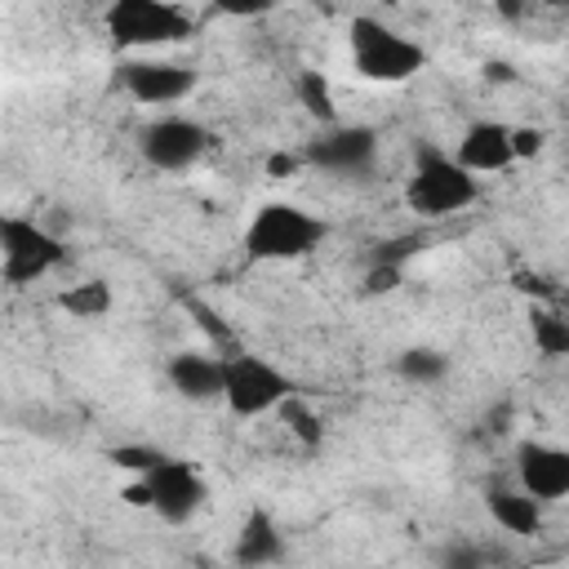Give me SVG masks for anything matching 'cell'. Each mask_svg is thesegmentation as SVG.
I'll list each match as a JSON object with an SVG mask.
<instances>
[{
    "label": "cell",
    "instance_id": "obj_1",
    "mask_svg": "<svg viewBox=\"0 0 569 569\" xmlns=\"http://www.w3.org/2000/svg\"><path fill=\"white\" fill-rule=\"evenodd\" d=\"M329 240V222L293 200H267L244 227V253L253 262H298Z\"/></svg>",
    "mask_w": 569,
    "mask_h": 569
},
{
    "label": "cell",
    "instance_id": "obj_2",
    "mask_svg": "<svg viewBox=\"0 0 569 569\" xmlns=\"http://www.w3.org/2000/svg\"><path fill=\"white\" fill-rule=\"evenodd\" d=\"M347 44H351L356 76L369 80V84H405V80H413L427 67V49L413 36L387 27L373 13H356L351 18Z\"/></svg>",
    "mask_w": 569,
    "mask_h": 569
},
{
    "label": "cell",
    "instance_id": "obj_3",
    "mask_svg": "<svg viewBox=\"0 0 569 569\" xmlns=\"http://www.w3.org/2000/svg\"><path fill=\"white\" fill-rule=\"evenodd\" d=\"M480 200V178H471L449 151L418 147L413 169L405 178V204L418 218H453Z\"/></svg>",
    "mask_w": 569,
    "mask_h": 569
},
{
    "label": "cell",
    "instance_id": "obj_4",
    "mask_svg": "<svg viewBox=\"0 0 569 569\" xmlns=\"http://www.w3.org/2000/svg\"><path fill=\"white\" fill-rule=\"evenodd\" d=\"M293 396V378L253 351L222 356V405L231 418H262Z\"/></svg>",
    "mask_w": 569,
    "mask_h": 569
},
{
    "label": "cell",
    "instance_id": "obj_5",
    "mask_svg": "<svg viewBox=\"0 0 569 569\" xmlns=\"http://www.w3.org/2000/svg\"><path fill=\"white\" fill-rule=\"evenodd\" d=\"M102 27L120 53L133 49H156V44H178L191 36V13L169 4V0H116L102 13Z\"/></svg>",
    "mask_w": 569,
    "mask_h": 569
},
{
    "label": "cell",
    "instance_id": "obj_6",
    "mask_svg": "<svg viewBox=\"0 0 569 569\" xmlns=\"http://www.w3.org/2000/svg\"><path fill=\"white\" fill-rule=\"evenodd\" d=\"M67 262V244L27 213H0V276L4 284H36Z\"/></svg>",
    "mask_w": 569,
    "mask_h": 569
},
{
    "label": "cell",
    "instance_id": "obj_7",
    "mask_svg": "<svg viewBox=\"0 0 569 569\" xmlns=\"http://www.w3.org/2000/svg\"><path fill=\"white\" fill-rule=\"evenodd\" d=\"M138 151H142V160H147L151 169H160V173H182V169H191V164L209 151V129H204L200 120H191V116L169 111V116H156V120L142 124Z\"/></svg>",
    "mask_w": 569,
    "mask_h": 569
},
{
    "label": "cell",
    "instance_id": "obj_8",
    "mask_svg": "<svg viewBox=\"0 0 569 569\" xmlns=\"http://www.w3.org/2000/svg\"><path fill=\"white\" fill-rule=\"evenodd\" d=\"M142 485H147V498H151L147 511H156L164 525H187L209 498V485L200 480V471L187 458H173V453L151 476H142Z\"/></svg>",
    "mask_w": 569,
    "mask_h": 569
},
{
    "label": "cell",
    "instance_id": "obj_9",
    "mask_svg": "<svg viewBox=\"0 0 569 569\" xmlns=\"http://www.w3.org/2000/svg\"><path fill=\"white\" fill-rule=\"evenodd\" d=\"M302 160L325 169V173L360 178V173H369L378 164V129H369V124H325L307 142Z\"/></svg>",
    "mask_w": 569,
    "mask_h": 569
},
{
    "label": "cell",
    "instance_id": "obj_10",
    "mask_svg": "<svg viewBox=\"0 0 569 569\" xmlns=\"http://www.w3.org/2000/svg\"><path fill=\"white\" fill-rule=\"evenodd\" d=\"M120 89L142 102V107H173L182 98H191L196 89V67L187 62H169V58H129L116 71Z\"/></svg>",
    "mask_w": 569,
    "mask_h": 569
},
{
    "label": "cell",
    "instance_id": "obj_11",
    "mask_svg": "<svg viewBox=\"0 0 569 569\" xmlns=\"http://www.w3.org/2000/svg\"><path fill=\"white\" fill-rule=\"evenodd\" d=\"M516 489L529 493L538 507L569 498V449L547 445V440H520L516 445Z\"/></svg>",
    "mask_w": 569,
    "mask_h": 569
},
{
    "label": "cell",
    "instance_id": "obj_12",
    "mask_svg": "<svg viewBox=\"0 0 569 569\" xmlns=\"http://www.w3.org/2000/svg\"><path fill=\"white\" fill-rule=\"evenodd\" d=\"M449 156H453L471 178H480V173H502V169L516 164V156H511V124H502V120H471Z\"/></svg>",
    "mask_w": 569,
    "mask_h": 569
},
{
    "label": "cell",
    "instance_id": "obj_13",
    "mask_svg": "<svg viewBox=\"0 0 569 569\" xmlns=\"http://www.w3.org/2000/svg\"><path fill=\"white\" fill-rule=\"evenodd\" d=\"M164 378H169V387H173L182 400H196V405L222 400V356H209V351H178V356L164 360Z\"/></svg>",
    "mask_w": 569,
    "mask_h": 569
},
{
    "label": "cell",
    "instance_id": "obj_14",
    "mask_svg": "<svg viewBox=\"0 0 569 569\" xmlns=\"http://www.w3.org/2000/svg\"><path fill=\"white\" fill-rule=\"evenodd\" d=\"M280 556H284V533H280L276 516L267 507H253L236 533V565L258 569V565H276Z\"/></svg>",
    "mask_w": 569,
    "mask_h": 569
},
{
    "label": "cell",
    "instance_id": "obj_15",
    "mask_svg": "<svg viewBox=\"0 0 569 569\" xmlns=\"http://www.w3.org/2000/svg\"><path fill=\"white\" fill-rule=\"evenodd\" d=\"M485 511H489V520H493L502 533H516V538L542 533V507H538L529 493H520V489L493 485V489L485 493Z\"/></svg>",
    "mask_w": 569,
    "mask_h": 569
},
{
    "label": "cell",
    "instance_id": "obj_16",
    "mask_svg": "<svg viewBox=\"0 0 569 569\" xmlns=\"http://www.w3.org/2000/svg\"><path fill=\"white\" fill-rule=\"evenodd\" d=\"M58 307L67 316H76V320H102L116 307V293H111L107 280H80V284H71V289L58 293Z\"/></svg>",
    "mask_w": 569,
    "mask_h": 569
},
{
    "label": "cell",
    "instance_id": "obj_17",
    "mask_svg": "<svg viewBox=\"0 0 569 569\" xmlns=\"http://www.w3.org/2000/svg\"><path fill=\"white\" fill-rule=\"evenodd\" d=\"M396 373L413 387H436L449 378V356L440 347H405L396 356Z\"/></svg>",
    "mask_w": 569,
    "mask_h": 569
},
{
    "label": "cell",
    "instance_id": "obj_18",
    "mask_svg": "<svg viewBox=\"0 0 569 569\" xmlns=\"http://www.w3.org/2000/svg\"><path fill=\"white\" fill-rule=\"evenodd\" d=\"M529 329H533V347L542 356H551V360L569 356V320L565 316H556L547 307H533L529 311Z\"/></svg>",
    "mask_w": 569,
    "mask_h": 569
},
{
    "label": "cell",
    "instance_id": "obj_19",
    "mask_svg": "<svg viewBox=\"0 0 569 569\" xmlns=\"http://www.w3.org/2000/svg\"><path fill=\"white\" fill-rule=\"evenodd\" d=\"M298 102L307 116H316L320 124H338V107H333V89L320 71H302L298 76Z\"/></svg>",
    "mask_w": 569,
    "mask_h": 569
},
{
    "label": "cell",
    "instance_id": "obj_20",
    "mask_svg": "<svg viewBox=\"0 0 569 569\" xmlns=\"http://www.w3.org/2000/svg\"><path fill=\"white\" fill-rule=\"evenodd\" d=\"M120 471H129L133 480H142V476H151L169 453L164 449H156V445H111V453H107Z\"/></svg>",
    "mask_w": 569,
    "mask_h": 569
},
{
    "label": "cell",
    "instance_id": "obj_21",
    "mask_svg": "<svg viewBox=\"0 0 569 569\" xmlns=\"http://www.w3.org/2000/svg\"><path fill=\"white\" fill-rule=\"evenodd\" d=\"M280 418H284V427L307 445V449H316L320 440H325V422L311 413V405H302L298 396H289L284 405H280Z\"/></svg>",
    "mask_w": 569,
    "mask_h": 569
},
{
    "label": "cell",
    "instance_id": "obj_22",
    "mask_svg": "<svg viewBox=\"0 0 569 569\" xmlns=\"http://www.w3.org/2000/svg\"><path fill=\"white\" fill-rule=\"evenodd\" d=\"M440 569H498V551L476 547V542H453L440 556Z\"/></svg>",
    "mask_w": 569,
    "mask_h": 569
},
{
    "label": "cell",
    "instance_id": "obj_23",
    "mask_svg": "<svg viewBox=\"0 0 569 569\" xmlns=\"http://www.w3.org/2000/svg\"><path fill=\"white\" fill-rule=\"evenodd\" d=\"M418 236H396V240H382L378 244V253H373V262H382V267H400L405 271V262L418 253Z\"/></svg>",
    "mask_w": 569,
    "mask_h": 569
},
{
    "label": "cell",
    "instance_id": "obj_24",
    "mask_svg": "<svg viewBox=\"0 0 569 569\" xmlns=\"http://www.w3.org/2000/svg\"><path fill=\"white\" fill-rule=\"evenodd\" d=\"M542 147H547V133H542V129H533V124H511V156H516V160H533Z\"/></svg>",
    "mask_w": 569,
    "mask_h": 569
},
{
    "label": "cell",
    "instance_id": "obj_25",
    "mask_svg": "<svg viewBox=\"0 0 569 569\" xmlns=\"http://www.w3.org/2000/svg\"><path fill=\"white\" fill-rule=\"evenodd\" d=\"M400 280H405V271H400V267L369 262V271H365V289H369V293H391V289H400Z\"/></svg>",
    "mask_w": 569,
    "mask_h": 569
},
{
    "label": "cell",
    "instance_id": "obj_26",
    "mask_svg": "<svg viewBox=\"0 0 569 569\" xmlns=\"http://www.w3.org/2000/svg\"><path fill=\"white\" fill-rule=\"evenodd\" d=\"M298 164H302L298 156H289V151H276V156L267 160V173H271V178H289V173H293Z\"/></svg>",
    "mask_w": 569,
    "mask_h": 569
}]
</instances>
